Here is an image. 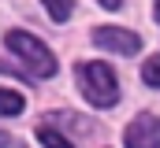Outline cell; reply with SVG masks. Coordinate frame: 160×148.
<instances>
[{"mask_svg": "<svg viewBox=\"0 0 160 148\" xmlns=\"http://www.w3.org/2000/svg\"><path fill=\"white\" fill-rule=\"evenodd\" d=\"M22 108H26L22 93H15V89H4V85H0V115H4V118H15V115H22Z\"/></svg>", "mask_w": 160, "mask_h": 148, "instance_id": "cell-5", "label": "cell"}, {"mask_svg": "<svg viewBox=\"0 0 160 148\" xmlns=\"http://www.w3.org/2000/svg\"><path fill=\"white\" fill-rule=\"evenodd\" d=\"M8 145H11V137H8V133L0 130V148H8Z\"/></svg>", "mask_w": 160, "mask_h": 148, "instance_id": "cell-10", "label": "cell"}, {"mask_svg": "<svg viewBox=\"0 0 160 148\" xmlns=\"http://www.w3.org/2000/svg\"><path fill=\"white\" fill-rule=\"evenodd\" d=\"M97 4H101V7H108V11H119V7H123V0H97Z\"/></svg>", "mask_w": 160, "mask_h": 148, "instance_id": "cell-9", "label": "cell"}, {"mask_svg": "<svg viewBox=\"0 0 160 148\" xmlns=\"http://www.w3.org/2000/svg\"><path fill=\"white\" fill-rule=\"evenodd\" d=\"M4 44L22 59V74H26L30 81H45V78L56 74V56H52L48 44L38 41L34 34H26V30H8Z\"/></svg>", "mask_w": 160, "mask_h": 148, "instance_id": "cell-1", "label": "cell"}, {"mask_svg": "<svg viewBox=\"0 0 160 148\" xmlns=\"http://www.w3.org/2000/svg\"><path fill=\"white\" fill-rule=\"evenodd\" d=\"M78 89L82 96L93 104V108H112L116 100H119V81H116V71L108 67V63H101V59H93V63H78Z\"/></svg>", "mask_w": 160, "mask_h": 148, "instance_id": "cell-2", "label": "cell"}, {"mask_svg": "<svg viewBox=\"0 0 160 148\" xmlns=\"http://www.w3.org/2000/svg\"><path fill=\"white\" fill-rule=\"evenodd\" d=\"M127 148H160V118L157 115H138L130 126H127V137H123Z\"/></svg>", "mask_w": 160, "mask_h": 148, "instance_id": "cell-4", "label": "cell"}, {"mask_svg": "<svg viewBox=\"0 0 160 148\" xmlns=\"http://www.w3.org/2000/svg\"><path fill=\"white\" fill-rule=\"evenodd\" d=\"M157 22H160V0H157Z\"/></svg>", "mask_w": 160, "mask_h": 148, "instance_id": "cell-11", "label": "cell"}, {"mask_svg": "<svg viewBox=\"0 0 160 148\" xmlns=\"http://www.w3.org/2000/svg\"><path fill=\"white\" fill-rule=\"evenodd\" d=\"M41 4H45V11H48L52 22H67L71 11H75V0H41Z\"/></svg>", "mask_w": 160, "mask_h": 148, "instance_id": "cell-6", "label": "cell"}, {"mask_svg": "<svg viewBox=\"0 0 160 148\" xmlns=\"http://www.w3.org/2000/svg\"><path fill=\"white\" fill-rule=\"evenodd\" d=\"M142 78H145V85H149V89H160V56L145 59V67H142Z\"/></svg>", "mask_w": 160, "mask_h": 148, "instance_id": "cell-8", "label": "cell"}, {"mask_svg": "<svg viewBox=\"0 0 160 148\" xmlns=\"http://www.w3.org/2000/svg\"><path fill=\"white\" fill-rule=\"evenodd\" d=\"M93 44H97V48H108V52H116V56H134V52L142 48V37L134 34V30L101 26V30H93Z\"/></svg>", "mask_w": 160, "mask_h": 148, "instance_id": "cell-3", "label": "cell"}, {"mask_svg": "<svg viewBox=\"0 0 160 148\" xmlns=\"http://www.w3.org/2000/svg\"><path fill=\"white\" fill-rule=\"evenodd\" d=\"M38 141H41V145H52V148H71V137L56 133L48 122H41V126H38Z\"/></svg>", "mask_w": 160, "mask_h": 148, "instance_id": "cell-7", "label": "cell"}]
</instances>
